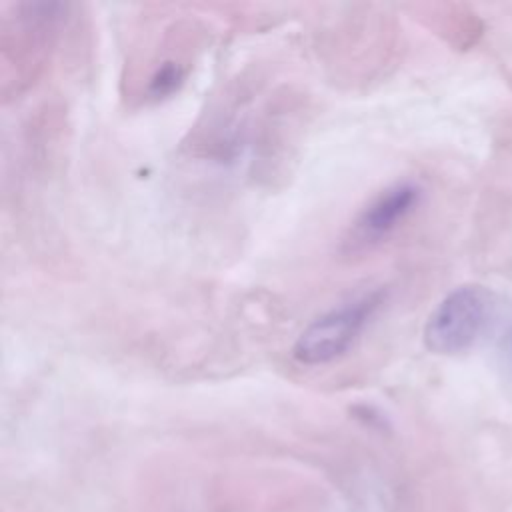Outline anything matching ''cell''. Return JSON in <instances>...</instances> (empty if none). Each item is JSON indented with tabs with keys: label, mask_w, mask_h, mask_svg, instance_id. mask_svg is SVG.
Masks as SVG:
<instances>
[{
	"label": "cell",
	"mask_w": 512,
	"mask_h": 512,
	"mask_svg": "<svg viewBox=\"0 0 512 512\" xmlns=\"http://www.w3.org/2000/svg\"><path fill=\"white\" fill-rule=\"evenodd\" d=\"M420 200L422 188L414 180H400L386 186L356 214L346 236V246L352 250L378 246L410 218Z\"/></svg>",
	"instance_id": "cell-3"
},
{
	"label": "cell",
	"mask_w": 512,
	"mask_h": 512,
	"mask_svg": "<svg viewBox=\"0 0 512 512\" xmlns=\"http://www.w3.org/2000/svg\"><path fill=\"white\" fill-rule=\"evenodd\" d=\"M386 300L382 288L362 292L316 316L296 338L292 358L302 366H326L350 352Z\"/></svg>",
	"instance_id": "cell-1"
},
{
	"label": "cell",
	"mask_w": 512,
	"mask_h": 512,
	"mask_svg": "<svg viewBox=\"0 0 512 512\" xmlns=\"http://www.w3.org/2000/svg\"><path fill=\"white\" fill-rule=\"evenodd\" d=\"M494 316L496 298L486 286H458L430 312L422 332L424 344L434 354H462L486 334Z\"/></svg>",
	"instance_id": "cell-2"
},
{
	"label": "cell",
	"mask_w": 512,
	"mask_h": 512,
	"mask_svg": "<svg viewBox=\"0 0 512 512\" xmlns=\"http://www.w3.org/2000/svg\"><path fill=\"white\" fill-rule=\"evenodd\" d=\"M500 352H502L504 368L512 380V324H508V328L504 330V334L500 338Z\"/></svg>",
	"instance_id": "cell-4"
}]
</instances>
